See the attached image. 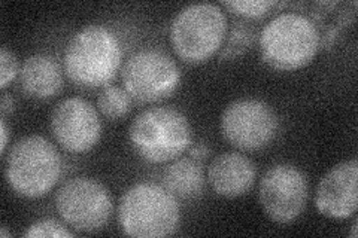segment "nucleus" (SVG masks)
<instances>
[{
	"mask_svg": "<svg viewBox=\"0 0 358 238\" xmlns=\"http://www.w3.org/2000/svg\"><path fill=\"white\" fill-rule=\"evenodd\" d=\"M357 228H358V221L354 219V222H352V225H351V237H352V238H357V237H358Z\"/></svg>",
	"mask_w": 358,
	"mask_h": 238,
	"instance_id": "obj_24",
	"label": "nucleus"
},
{
	"mask_svg": "<svg viewBox=\"0 0 358 238\" xmlns=\"http://www.w3.org/2000/svg\"><path fill=\"white\" fill-rule=\"evenodd\" d=\"M129 143L141 160L166 164L181 156L193 143L192 126L175 107H150L129 127Z\"/></svg>",
	"mask_w": 358,
	"mask_h": 238,
	"instance_id": "obj_5",
	"label": "nucleus"
},
{
	"mask_svg": "<svg viewBox=\"0 0 358 238\" xmlns=\"http://www.w3.org/2000/svg\"><path fill=\"white\" fill-rule=\"evenodd\" d=\"M124 48L117 33L102 24L78 30L64 50V73L83 88H105L122 67Z\"/></svg>",
	"mask_w": 358,
	"mask_h": 238,
	"instance_id": "obj_1",
	"label": "nucleus"
},
{
	"mask_svg": "<svg viewBox=\"0 0 358 238\" xmlns=\"http://www.w3.org/2000/svg\"><path fill=\"white\" fill-rule=\"evenodd\" d=\"M63 174V158L48 139L31 134L20 139L5 160V179L17 195L36 200L48 195Z\"/></svg>",
	"mask_w": 358,
	"mask_h": 238,
	"instance_id": "obj_4",
	"label": "nucleus"
},
{
	"mask_svg": "<svg viewBox=\"0 0 358 238\" xmlns=\"http://www.w3.org/2000/svg\"><path fill=\"white\" fill-rule=\"evenodd\" d=\"M313 202L324 218L345 221L354 216L358 209V161L355 158L331 167L322 176Z\"/></svg>",
	"mask_w": 358,
	"mask_h": 238,
	"instance_id": "obj_12",
	"label": "nucleus"
},
{
	"mask_svg": "<svg viewBox=\"0 0 358 238\" xmlns=\"http://www.w3.org/2000/svg\"><path fill=\"white\" fill-rule=\"evenodd\" d=\"M257 179L255 164L241 152L217 155L208 167L206 180L222 198H239L248 194Z\"/></svg>",
	"mask_w": 358,
	"mask_h": 238,
	"instance_id": "obj_13",
	"label": "nucleus"
},
{
	"mask_svg": "<svg viewBox=\"0 0 358 238\" xmlns=\"http://www.w3.org/2000/svg\"><path fill=\"white\" fill-rule=\"evenodd\" d=\"M162 182L176 198L194 200L205 192L206 176L199 161L179 156L164 168Z\"/></svg>",
	"mask_w": 358,
	"mask_h": 238,
	"instance_id": "obj_15",
	"label": "nucleus"
},
{
	"mask_svg": "<svg viewBox=\"0 0 358 238\" xmlns=\"http://www.w3.org/2000/svg\"><path fill=\"white\" fill-rule=\"evenodd\" d=\"M97 109L109 121L122 119L131 110V97L124 88L108 85L97 97Z\"/></svg>",
	"mask_w": 358,
	"mask_h": 238,
	"instance_id": "obj_16",
	"label": "nucleus"
},
{
	"mask_svg": "<svg viewBox=\"0 0 358 238\" xmlns=\"http://www.w3.org/2000/svg\"><path fill=\"white\" fill-rule=\"evenodd\" d=\"M0 131H2V144H0V151H2V154H5L9 143V130H8V124L5 118H2V121H0Z\"/></svg>",
	"mask_w": 358,
	"mask_h": 238,
	"instance_id": "obj_22",
	"label": "nucleus"
},
{
	"mask_svg": "<svg viewBox=\"0 0 358 238\" xmlns=\"http://www.w3.org/2000/svg\"><path fill=\"white\" fill-rule=\"evenodd\" d=\"M55 142L71 154H87L102 139V119L99 110L81 97L62 100L51 115Z\"/></svg>",
	"mask_w": 358,
	"mask_h": 238,
	"instance_id": "obj_11",
	"label": "nucleus"
},
{
	"mask_svg": "<svg viewBox=\"0 0 358 238\" xmlns=\"http://www.w3.org/2000/svg\"><path fill=\"white\" fill-rule=\"evenodd\" d=\"M117 219L121 231L129 237H169L181 225V207L163 185L141 182L122 194Z\"/></svg>",
	"mask_w": 358,
	"mask_h": 238,
	"instance_id": "obj_3",
	"label": "nucleus"
},
{
	"mask_svg": "<svg viewBox=\"0 0 358 238\" xmlns=\"http://www.w3.org/2000/svg\"><path fill=\"white\" fill-rule=\"evenodd\" d=\"M21 66L17 55L8 48H0V88L5 89L9 84H13L20 75Z\"/></svg>",
	"mask_w": 358,
	"mask_h": 238,
	"instance_id": "obj_20",
	"label": "nucleus"
},
{
	"mask_svg": "<svg viewBox=\"0 0 358 238\" xmlns=\"http://www.w3.org/2000/svg\"><path fill=\"white\" fill-rule=\"evenodd\" d=\"M220 128L224 140L239 151H262L279 131V118L271 105L259 98H238L222 110Z\"/></svg>",
	"mask_w": 358,
	"mask_h": 238,
	"instance_id": "obj_9",
	"label": "nucleus"
},
{
	"mask_svg": "<svg viewBox=\"0 0 358 238\" xmlns=\"http://www.w3.org/2000/svg\"><path fill=\"white\" fill-rule=\"evenodd\" d=\"M282 5L285 3L271 2V0H229V2H222V6L227 8L230 13L251 20L262 18L271 13L272 8Z\"/></svg>",
	"mask_w": 358,
	"mask_h": 238,
	"instance_id": "obj_18",
	"label": "nucleus"
},
{
	"mask_svg": "<svg viewBox=\"0 0 358 238\" xmlns=\"http://www.w3.org/2000/svg\"><path fill=\"white\" fill-rule=\"evenodd\" d=\"M252 30L248 26H245V22H238L230 30V33L226 36V40L222 43L218 52L220 60H233L245 54L252 45Z\"/></svg>",
	"mask_w": 358,
	"mask_h": 238,
	"instance_id": "obj_17",
	"label": "nucleus"
},
{
	"mask_svg": "<svg viewBox=\"0 0 358 238\" xmlns=\"http://www.w3.org/2000/svg\"><path fill=\"white\" fill-rule=\"evenodd\" d=\"M22 237L39 238V237H55V238H69L73 232L67 230L64 223L55 219H41L33 222L29 228L22 232Z\"/></svg>",
	"mask_w": 358,
	"mask_h": 238,
	"instance_id": "obj_19",
	"label": "nucleus"
},
{
	"mask_svg": "<svg viewBox=\"0 0 358 238\" xmlns=\"http://www.w3.org/2000/svg\"><path fill=\"white\" fill-rule=\"evenodd\" d=\"M227 36V17L215 3H192L171 21L169 38L175 54L185 63L201 64L220 52Z\"/></svg>",
	"mask_w": 358,
	"mask_h": 238,
	"instance_id": "obj_6",
	"label": "nucleus"
},
{
	"mask_svg": "<svg viewBox=\"0 0 358 238\" xmlns=\"http://www.w3.org/2000/svg\"><path fill=\"white\" fill-rule=\"evenodd\" d=\"M62 221L78 232L103 230L114 214L109 189L99 180L76 176L64 182L54 198Z\"/></svg>",
	"mask_w": 358,
	"mask_h": 238,
	"instance_id": "obj_8",
	"label": "nucleus"
},
{
	"mask_svg": "<svg viewBox=\"0 0 358 238\" xmlns=\"http://www.w3.org/2000/svg\"><path fill=\"white\" fill-rule=\"evenodd\" d=\"M0 237H2V238H8L9 237V232L6 230V226H2V230H0Z\"/></svg>",
	"mask_w": 358,
	"mask_h": 238,
	"instance_id": "obj_25",
	"label": "nucleus"
},
{
	"mask_svg": "<svg viewBox=\"0 0 358 238\" xmlns=\"http://www.w3.org/2000/svg\"><path fill=\"white\" fill-rule=\"evenodd\" d=\"M181 69L169 54L143 48L129 57L121 67L124 89L139 103H157L172 97L181 85Z\"/></svg>",
	"mask_w": 358,
	"mask_h": 238,
	"instance_id": "obj_7",
	"label": "nucleus"
},
{
	"mask_svg": "<svg viewBox=\"0 0 358 238\" xmlns=\"http://www.w3.org/2000/svg\"><path fill=\"white\" fill-rule=\"evenodd\" d=\"M189 158H193L196 161H205L209 156V147L205 143H196L188 147Z\"/></svg>",
	"mask_w": 358,
	"mask_h": 238,
	"instance_id": "obj_21",
	"label": "nucleus"
},
{
	"mask_svg": "<svg viewBox=\"0 0 358 238\" xmlns=\"http://www.w3.org/2000/svg\"><path fill=\"white\" fill-rule=\"evenodd\" d=\"M14 110V98L10 97L8 93H3L2 96V113L3 117L6 115V113L13 112Z\"/></svg>",
	"mask_w": 358,
	"mask_h": 238,
	"instance_id": "obj_23",
	"label": "nucleus"
},
{
	"mask_svg": "<svg viewBox=\"0 0 358 238\" xmlns=\"http://www.w3.org/2000/svg\"><path fill=\"white\" fill-rule=\"evenodd\" d=\"M308 200V177L293 164H275L260 179V207L275 223L288 225L297 221L305 211Z\"/></svg>",
	"mask_w": 358,
	"mask_h": 238,
	"instance_id": "obj_10",
	"label": "nucleus"
},
{
	"mask_svg": "<svg viewBox=\"0 0 358 238\" xmlns=\"http://www.w3.org/2000/svg\"><path fill=\"white\" fill-rule=\"evenodd\" d=\"M18 82L21 91L35 100H48L63 88V70L59 61L47 54H33L21 64Z\"/></svg>",
	"mask_w": 358,
	"mask_h": 238,
	"instance_id": "obj_14",
	"label": "nucleus"
},
{
	"mask_svg": "<svg viewBox=\"0 0 358 238\" xmlns=\"http://www.w3.org/2000/svg\"><path fill=\"white\" fill-rule=\"evenodd\" d=\"M262 60L278 72H294L310 64L321 48L315 22L300 13L278 14L263 27L259 36Z\"/></svg>",
	"mask_w": 358,
	"mask_h": 238,
	"instance_id": "obj_2",
	"label": "nucleus"
}]
</instances>
